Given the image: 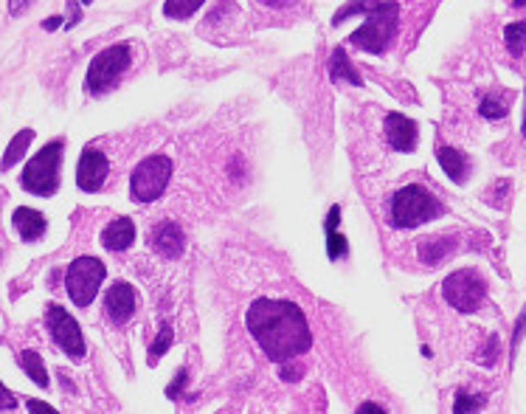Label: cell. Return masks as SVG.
<instances>
[{
    "label": "cell",
    "instance_id": "6da1fadb",
    "mask_svg": "<svg viewBox=\"0 0 526 414\" xmlns=\"http://www.w3.org/2000/svg\"><path fill=\"white\" fill-rule=\"evenodd\" d=\"M245 324H248V332L254 335V341L262 347V353L276 364H287L298 355H304L313 347L307 316L293 302L256 299L248 307Z\"/></svg>",
    "mask_w": 526,
    "mask_h": 414
},
{
    "label": "cell",
    "instance_id": "7a4b0ae2",
    "mask_svg": "<svg viewBox=\"0 0 526 414\" xmlns=\"http://www.w3.org/2000/svg\"><path fill=\"white\" fill-rule=\"evenodd\" d=\"M363 15L366 23L349 37L355 48L366 51V54H386V48L392 45L397 26H400V3L397 0H352V3L341 6L338 15L332 17L335 26H341L343 20Z\"/></svg>",
    "mask_w": 526,
    "mask_h": 414
},
{
    "label": "cell",
    "instance_id": "3957f363",
    "mask_svg": "<svg viewBox=\"0 0 526 414\" xmlns=\"http://www.w3.org/2000/svg\"><path fill=\"white\" fill-rule=\"evenodd\" d=\"M444 215V206L419 183L403 186L392 200V226L397 229H417Z\"/></svg>",
    "mask_w": 526,
    "mask_h": 414
},
{
    "label": "cell",
    "instance_id": "277c9868",
    "mask_svg": "<svg viewBox=\"0 0 526 414\" xmlns=\"http://www.w3.org/2000/svg\"><path fill=\"white\" fill-rule=\"evenodd\" d=\"M442 296L459 313H476L487 299V282L479 270L462 268V270H454L442 282Z\"/></svg>",
    "mask_w": 526,
    "mask_h": 414
},
{
    "label": "cell",
    "instance_id": "5b68a950",
    "mask_svg": "<svg viewBox=\"0 0 526 414\" xmlns=\"http://www.w3.org/2000/svg\"><path fill=\"white\" fill-rule=\"evenodd\" d=\"M62 141H51L45 144L26 167L23 172V189L40 194V197H51L59 189V164H62Z\"/></svg>",
    "mask_w": 526,
    "mask_h": 414
},
{
    "label": "cell",
    "instance_id": "8992f818",
    "mask_svg": "<svg viewBox=\"0 0 526 414\" xmlns=\"http://www.w3.org/2000/svg\"><path fill=\"white\" fill-rule=\"evenodd\" d=\"M172 178V158L167 155H149L144 158L132 178H130V194L135 203H153L164 194L167 183Z\"/></svg>",
    "mask_w": 526,
    "mask_h": 414
},
{
    "label": "cell",
    "instance_id": "52a82bcc",
    "mask_svg": "<svg viewBox=\"0 0 526 414\" xmlns=\"http://www.w3.org/2000/svg\"><path fill=\"white\" fill-rule=\"evenodd\" d=\"M105 262L96 259V256H79L73 259L70 268H68V276H65V285H68V296L73 299L77 307H88L96 293H99V285L105 282Z\"/></svg>",
    "mask_w": 526,
    "mask_h": 414
},
{
    "label": "cell",
    "instance_id": "ba28073f",
    "mask_svg": "<svg viewBox=\"0 0 526 414\" xmlns=\"http://www.w3.org/2000/svg\"><path fill=\"white\" fill-rule=\"evenodd\" d=\"M130 68V48L124 45V43H116V45H110V48H105V51H99L96 56H93V62H91V68H88V91L91 93H105V91H110L116 82H118V77L127 71Z\"/></svg>",
    "mask_w": 526,
    "mask_h": 414
},
{
    "label": "cell",
    "instance_id": "9c48e42d",
    "mask_svg": "<svg viewBox=\"0 0 526 414\" xmlns=\"http://www.w3.org/2000/svg\"><path fill=\"white\" fill-rule=\"evenodd\" d=\"M45 321H48V330L54 335V341L59 347L73 358V361H82L85 358V338H82V330L77 324L65 307L59 305H48V313H45Z\"/></svg>",
    "mask_w": 526,
    "mask_h": 414
},
{
    "label": "cell",
    "instance_id": "30bf717a",
    "mask_svg": "<svg viewBox=\"0 0 526 414\" xmlns=\"http://www.w3.org/2000/svg\"><path fill=\"white\" fill-rule=\"evenodd\" d=\"M107 172H110L107 155L102 150H85L79 158V167H77V183L85 192H99L107 181Z\"/></svg>",
    "mask_w": 526,
    "mask_h": 414
},
{
    "label": "cell",
    "instance_id": "8fae6325",
    "mask_svg": "<svg viewBox=\"0 0 526 414\" xmlns=\"http://www.w3.org/2000/svg\"><path fill=\"white\" fill-rule=\"evenodd\" d=\"M135 302H138V296H135L132 285H127V282H116L105 293V310L113 324H127L135 313Z\"/></svg>",
    "mask_w": 526,
    "mask_h": 414
},
{
    "label": "cell",
    "instance_id": "7c38bea8",
    "mask_svg": "<svg viewBox=\"0 0 526 414\" xmlns=\"http://www.w3.org/2000/svg\"><path fill=\"white\" fill-rule=\"evenodd\" d=\"M417 121H411L408 116L403 113H389L386 116V138H389V144L400 153H414L417 147Z\"/></svg>",
    "mask_w": 526,
    "mask_h": 414
},
{
    "label": "cell",
    "instance_id": "4fadbf2b",
    "mask_svg": "<svg viewBox=\"0 0 526 414\" xmlns=\"http://www.w3.org/2000/svg\"><path fill=\"white\" fill-rule=\"evenodd\" d=\"M183 245H186V240H183V231H180L178 223H161V226H155V231H153V248L161 256L178 259L183 254Z\"/></svg>",
    "mask_w": 526,
    "mask_h": 414
},
{
    "label": "cell",
    "instance_id": "5bb4252c",
    "mask_svg": "<svg viewBox=\"0 0 526 414\" xmlns=\"http://www.w3.org/2000/svg\"><path fill=\"white\" fill-rule=\"evenodd\" d=\"M456 251V240L450 237V234H436V237H425L419 245H417V254H419V262L425 265H439L444 262L450 254Z\"/></svg>",
    "mask_w": 526,
    "mask_h": 414
},
{
    "label": "cell",
    "instance_id": "9a60e30c",
    "mask_svg": "<svg viewBox=\"0 0 526 414\" xmlns=\"http://www.w3.org/2000/svg\"><path fill=\"white\" fill-rule=\"evenodd\" d=\"M132 240H135V223L130 217H118L102 231V245L107 251H127Z\"/></svg>",
    "mask_w": 526,
    "mask_h": 414
},
{
    "label": "cell",
    "instance_id": "2e32d148",
    "mask_svg": "<svg viewBox=\"0 0 526 414\" xmlns=\"http://www.w3.org/2000/svg\"><path fill=\"white\" fill-rule=\"evenodd\" d=\"M15 229L17 234L26 240V243H34L45 234V217L37 212V209H29V206H20V209H15Z\"/></svg>",
    "mask_w": 526,
    "mask_h": 414
},
{
    "label": "cell",
    "instance_id": "e0dca14e",
    "mask_svg": "<svg viewBox=\"0 0 526 414\" xmlns=\"http://www.w3.org/2000/svg\"><path fill=\"white\" fill-rule=\"evenodd\" d=\"M436 158H439V164H442V172L454 181V183H465L467 181V169H470V164H467V158L459 153V150H454V147H439L436 150Z\"/></svg>",
    "mask_w": 526,
    "mask_h": 414
},
{
    "label": "cell",
    "instance_id": "ac0fdd59",
    "mask_svg": "<svg viewBox=\"0 0 526 414\" xmlns=\"http://www.w3.org/2000/svg\"><path fill=\"white\" fill-rule=\"evenodd\" d=\"M330 79L332 82H349V85H363L360 82V74L352 68V62L346 59V51L343 48H335L332 56H330Z\"/></svg>",
    "mask_w": 526,
    "mask_h": 414
},
{
    "label": "cell",
    "instance_id": "d6986e66",
    "mask_svg": "<svg viewBox=\"0 0 526 414\" xmlns=\"http://www.w3.org/2000/svg\"><path fill=\"white\" fill-rule=\"evenodd\" d=\"M20 367L26 369V375H29L37 386L48 389V372H45V364H42V358H40L34 350H23V353H20Z\"/></svg>",
    "mask_w": 526,
    "mask_h": 414
},
{
    "label": "cell",
    "instance_id": "ffe728a7",
    "mask_svg": "<svg viewBox=\"0 0 526 414\" xmlns=\"http://www.w3.org/2000/svg\"><path fill=\"white\" fill-rule=\"evenodd\" d=\"M31 138H34V130H23V132H17V135L12 138V144H9L6 155H3V161H0V167H3V169H12V167L26 155V147L31 144Z\"/></svg>",
    "mask_w": 526,
    "mask_h": 414
},
{
    "label": "cell",
    "instance_id": "44dd1931",
    "mask_svg": "<svg viewBox=\"0 0 526 414\" xmlns=\"http://www.w3.org/2000/svg\"><path fill=\"white\" fill-rule=\"evenodd\" d=\"M504 43H506V48H509L512 56H520L523 48H526V23H523V20L509 23V26L504 29Z\"/></svg>",
    "mask_w": 526,
    "mask_h": 414
},
{
    "label": "cell",
    "instance_id": "7402d4cb",
    "mask_svg": "<svg viewBox=\"0 0 526 414\" xmlns=\"http://www.w3.org/2000/svg\"><path fill=\"white\" fill-rule=\"evenodd\" d=\"M203 3H206V0H167V3H164V15L172 17V20H186V17H192Z\"/></svg>",
    "mask_w": 526,
    "mask_h": 414
},
{
    "label": "cell",
    "instance_id": "603a6c76",
    "mask_svg": "<svg viewBox=\"0 0 526 414\" xmlns=\"http://www.w3.org/2000/svg\"><path fill=\"white\" fill-rule=\"evenodd\" d=\"M479 113L484 116V118H490V121H495V118H504L506 113H509V105L501 99V96H487V99H481V107H479Z\"/></svg>",
    "mask_w": 526,
    "mask_h": 414
},
{
    "label": "cell",
    "instance_id": "cb8c5ba5",
    "mask_svg": "<svg viewBox=\"0 0 526 414\" xmlns=\"http://www.w3.org/2000/svg\"><path fill=\"white\" fill-rule=\"evenodd\" d=\"M346 251H349L346 237L338 229H327V254H330V259H341Z\"/></svg>",
    "mask_w": 526,
    "mask_h": 414
},
{
    "label": "cell",
    "instance_id": "d4e9b609",
    "mask_svg": "<svg viewBox=\"0 0 526 414\" xmlns=\"http://www.w3.org/2000/svg\"><path fill=\"white\" fill-rule=\"evenodd\" d=\"M509 189H512V183H509V181H495V183H493V186L484 192V200H487L490 206H495V209H504V206H506V200H504V197H506V192H509Z\"/></svg>",
    "mask_w": 526,
    "mask_h": 414
},
{
    "label": "cell",
    "instance_id": "484cf974",
    "mask_svg": "<svg viewBox=\"0 0 526 414\" xmlns=\"http://www.w3.org/2000/svg\"><path fill=\"white\" fill-rule=\"evenodd\" d=\"M169 344H172V327H169V324H164V327H161V335L155 338L153 347H149V353H153V355H149V361L158 364V358H161L167 350H169Z\"/></svg>",
    "mask_w": 526,
    "mask_h": 414
},
{
    "label": "cell",
    "instance_id": "4316f807",
    "mask_svg": "<svg viewBox=\"0 0 526 414\" xmlns=\"http://www.w3.org/2000/svg\"><path fill=\"white\" fill-rule=\"evenodd\" d=\"M498 353H501L498 335H490V338H487V344L481 347V353L476 355V361H479V364H484V367H493V364L498 361Z\"/></svg>",
    "mask_w": 526,
    "mask_h": 414
},
{
    "label": "cell",
    "instance_id": "83f0119b",
    "mask_svg": "<svg viewBox=\"0 0 526 414\" xmlns=\"http://www.w3.org/2000/svg\"><path fill=\"white\" fill-rule=\"evenodd\" d=\"M523 335H526V305H523V310H520V316H518V321H515L512 341H509V358H512V361H515V355H518V347H520Z\"/></svg>",
    "mask_w": 526,
    "mask_h": 414
},
{
    "label": "cell",
    "instance_id": "f1b7e54d",
    "mask_svg": "<svg viewBox=\"0 0 526 414\" xmlns=\"http://www.w3.org/2000/svg\"><path fill=\"white\" fill-rule=\"evenodd\" d=\"M481 406H484V397H481V394H465V392H462V394L456 397V403H454V411H456V414H462V411H479Z\"/></svg>",
    "mask_w": 526,
    "mask_h": 414
},
{
    "label": "cell",
    "instance_id": "f546056e",
    "mask_svg": "<svg viewBox=\"0 0 526 414\" xmlns=\"http://www.w3.org/2000/svg\"><path fill=\"white\" fill-rule=\"evenodd\" d=\"M186 381H189L186 369H178V375H175V383H169V386H167V397H180V392H183Z\"/></svg>",
    "mask_w": 526,
    "mask_h": 414
},
{
    "label": "cell",
    "instance_id": "4dcf8cb0",
    "mask_svg": "<svg viewBox=\"0 0 526 414\" xmlns=\"http://www.w3.org/2000/svg\"><path fill=\"white\" fill-rule=\"evenodd\" d=\"M15 406H17V397L0 383V408H15Z\"/></svg>",
    "mask_w": 526,
    "mask_h": 414
},
{
    "label": "cell",
    "instance_id": "1f68e13d",
    "mask_svg": "<svg viewBox=\"0 0 526 414\" xmlns=\"http://www.w3.org/2000/svg\"><path fill=\"white\" fill-rule=\"evenodd\" d=\"M29 6V0H9V15H20Z\"/></svg>",
    "mask_w": 526,
    "mask_h": 414
},
{
    "label": "cell",
    "instance_id": "d6a6232c",
    "mask_svg": "<svg viewBox=\"0 0 526 414\" xmlns=\"http://www.w3.org/2000/svg\"><path fill=\"white\" fill-rule=\"evenodd\" d=\"M29 411H54V406H48V403H40V400H29Z\"/></svg>",
    "mask_w": 526,
    "mask_h": 414
},
{
    "label": "cell",
    "instance_id": "836d02e7",
    "mask_svg": "<svg viewBox=\"0 0 526 414\" xmlns=\"http://www.w3.org/2000/svg\"><path fill=\"white\" fill-rule=\"evenodd\" d=\"M262 3H268V6H273V9H284V6H293L295 0H262Z\"/></svg>",
    "mask_w": 526,
    "mask_h": 414
},
{
    "label": "cell",
    "instance_id": "e575fe53",
    "mask_svg": "<svg viewBox=\"0 0 526 414\" xmlns=\"http://www.w3.org/2000/svg\"><path fill=\"white\" fill-rule=\"evenodd\" d=\"M59 26H62V17H48V20L42 23L45 31H54V29H59Z\"/></svg>",
    "mask_w": 526,
    "mask_h": 414
},
{
    "label": "cell",
    "instance_id": "d590c367",
    "mask_svg": "<svg viewBox=\"0 0 526 414\" xmlns=\"http://www.w3.org/2000/svg\"><path fill=\"white\" fill-rule=\"evenodd\" d=\"M281 378H284V381H298V369H293V367H281Z\"/></svg>",
    "mask_w": 526,
    "mask_h": 414
},
{
    "label": "cell",
    "instance_id": "8d00e7d4",
    "mask_svg": "<svg viewBox=\"0 0 526 414\" xmlns=\"http://www.w3.org/2000/svg\"><path fill=\"white\" fill-rule=\"evenodd\" d=\"M357 411H386V408H383V406H378V403H363Z\"/></svg>",
    "mask_w": 526,
    "mask_h": 414
},
{
    "label": "cell",
    "instance_id": "74e56055",
    "mask_svg": "<svg viewBox=\"0 0 526 414\" xmlns=\"http://www.w3.org/2000/svg\"><path fill=\"white\" fill-rule=\"evenodd\" d=\"M512 6L515 9H526V0H512Z\"/></svg>",
    "mask_w": 526,
    "mask_h": 414
},
{
    "label": "cell",
    "instance_id": "f35d334b",
    "mask_svg": "<svg viewBox=\"0 0 526 414\" xmlns=\"http://www.w3.org/2000/svg\"><path fill=\"white\" fill-rule=\"evenodd\" d=\"M520 132L526 135V105H523V127H520Z\"/></svg>",
    "mask_w": 526,
    "mask_h": 414
},
{
    "label": "cell",
    "instance_id": "ab89813d",
    "mask_svg": "<svg viewBox=\"0 0 526 414\" xmlns=\"http://www.w3.org/2000/svg\"><path fill=\"white\" fill-rule=\"evenodd\" d=\"M82 3H93V0H82Z\"/></svg>",
    "mask_w": 526,
    "mask_h": 414
}]
</instances>
